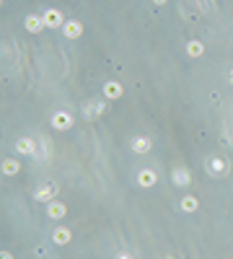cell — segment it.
<instances>
[{"mask_svg": "<svg viewBox=\"0 0 233 259\" xmlns=\"http://www.w3.org/2000/svg\"><path fill=\"white\" fill-rule=\"evenodd\" d=\"M186 55L189 57H202L205 55V44H202L199 39H189L186 42Z\"/></svg>", "mask_w": 233, "mask_h": 259, "instance_id": "5bb4252c", "label": "cell"}, {"mask_svg": "<svg viewBox=\"0 0 233 259\" xmlns=\"http://www.w3.org/2000/svg\"><path fill=\"white\" fill-rule=\"evenodd\" d=\"M166 259H174V256H166Z\"/></svg>", "mask_w": 233, "mask_h": 259, "instance_id": "44dd1931", "label": "cell"}, {"mask_svg": "<svg viewBox=\"0 0 233 259\" xmlns=\"http://www.w3.org/2000/svg\"><path fill=\"white\" fill-rule=\"evenodd\" d=\"M70 238H73V233L68 231L65 225H57L55 231H52V241L57 243V246H65V243H70Z\"/></svg>", "mask_w": 233, "mask_h": 259, "instance_id": "7c38bea8", "label": "cell"}, {"mask_svg": "<svg viewBox=\"0 0 233 259\" xmlns=\"http://www.w3.org/2000/svg\"><path fill=\"white\" fill-rule=\"evenodd\" d=\"M83 32H86V26L81 24V21H65V26H62V34H65V39H81L83 37Z\"/></svg>", "mask_w": 233, "mask_h": 259, "instance_id": "5b68a950", "label": "cell"}, {"mask_svg": "<svg viewBox=\"0 0 233 259\" xmlns=\"http://www.w3.org/2000/svg\"><path fill=\"white\" fill-rule=\"evenodd\" d=\"M55 194H57V184H55V181H50V184H42V187L34 192V200H37V202H52Z\"/></svg>", "mask_w": 233, "mask_h": 259, "instance_id": "277c9868", "label": "cell"}, {"mask_svg": "<svg viewBox=\"0 0 233 259\" xmlns=\"http://www.w3.org/2000/svg\"><path fill=\"white\" fill-rule=\"evenodd\" d=\"M114 259H132V254H127V251H119Z\"/></svg>", "mask_w": 233, "mask_h": 259, "instance_id": "e0dca14e", "label": "cell"}, {"mask_svg": "<svg viewBox=\"0 0 233 259\" xmlns=\"http://www.w3.org/2000/svg\"><path fill=\"white\" fill-rule=\"evenodd\" d=\"M16 150L24 153V156H37V145H34L31 138H19V140H16Z\"/></svg>", "mask_w": 233, "mask_h": 259, "instance_id": "8fae6325", "label": "cell"}, {"mask_svg": "<svg viewBox=\"0 0 233 259\" xmlns=\"http://www.w3.org/2000/svg\"><path fill=\"white\" fill-rule=\"evenodd\" d=\"M137 184L143 189H150V187L158 184V174H155L153 169H140L137 171Z\"/></svg>", "mask_w": 233, "mask_h": 259, "instance_id": "8992f818", "label": "cell"}, {"mask_svg": "<svg viewBox=\"0 0 233 259\" xmlns=\"http://www.w3.org/2000/svg\"><path fill=\"white\" fill-rule=\"evenodd\" d=\"M207 174H212V176H225L228 171H230V166H228V161L225 158H220V156H212V158H207Z\"/></svg>", "mask_w": 233, "mask_h": 259, "instance_id": "6da1fadb", "label": "cell"}, {"mask_svg": "<svg viewBox=\"0 0 233 259\" xmlns=\"http://www.w3.org/2000/svg\"><path fill=\"white\" fill-rule=\"evenodd\" d=\"M130 148H132V153L143 156V153H148V150L153 148V143H150V138H145V135H137V138H132Z\"/></svg>", "mask_w": 233, "mask_h": 259, "instance_id": "ba28073f", "label": "cell"}, {"mask_svg": "<svg viewBox=\"0 0 233 259\" xmlns=\"http://www.w3.org/2000/svg\"><path fill=\"white\" fill-rule=\"evenodd\" d=\"M181 210L184 212H197L199 210V200H197V197H192V194H186L184 200H181Z\"/></svg>", "mask_w": 233, "mask_h": 259, "instance_id": "2e32d148", "label": "cell"}, {"mask_svg": "<svg viewBox=\"0 0 233 259\" xmlns=\"http://www.w3.org/2000/svg\"><path fill=\"white\" fill-rule=\"evenodd\" d=\"M124 96V86L122 83H117V81H106L104 83V99H122Z\"/></svg>", "mask_w": 233, "mask_h": 259, "instance_id": "52a82bcc", "label": "cell"}, {"mask_svg": "<svg viewBox=\"0 0 233 259\" xmlns=\"http://www.w3.org/2000/svg\"><path fill=\"white\" fill-rule=\"evenodd\" d=\"M171 176H174V184L176 187H189V181H192V174L186 171V169H174V174H171Z\"/></svg>", "mask_w": 233, "mask_h": 259, "instance_id": "4fadbf2b", "label": "cell"}, {"mask_svg": "<svg viewBox=\"0 0 233 259\" xmlns=\"http://www.w3.org/2000/svg\"><path fill=\"white\" fill-rule=\"evenodd\" d=\"M153 3H155V6H163V3H166V0H153Z\"/></svg>", "mask_w": 233, "mask_h": 259, "instance_id": "d6986e66", "label": "cell"}, {"mask_svg": "<svg viewBox=\"0 0 233 259\" xmlns=\"http://www.w3.org/2000/svg\"><path fill=\"white\" fill-rule=\"evenodd\" d=\"M47 215H50V218H55V220L65 218V215H68V207H65V202H57V200L47 202Z\"/></svg>", "mask_w": 233, "mask_h": 259, "instance_id": "9c48e42d", "label": "cell"}, {"mask_svg": "<svg viewBox=\"0 0 233 259\" xmlns=\"http://www.w3.org/2000/svg\"><path fill=\"white\" fill-rule=\"evenodd\" d=\"M52 127H55L57 132L70 130V127H73V114H70V112H65V109L55 112V114H52Z\"/></svg>", "mask_w": 233, "mask_h": 259, "instance_id": "3957f363", "label": "cell"}, {"mask_svg": "<svg viewBox=\"0 0 233 259\" xmlns=\"http://www.w3.org/2000/svg\"><path fill=\"white\" fill-rule=\"evenodd\" d=\"M24 26H26V32H29V34H39L42 29H47V26H44V21H42V16H37V13H31V16H26Z\"/></svg>", "mask_w": 233, "mask_h": 259, "instance_id": "30bf717a", "label": "cell"}, {"mask_svg": "<svg viewBox=\"0 0 233 259\" xmlns=\"http://www.w3.org/2000/svg\"><path fill=\"white\" fill-rule=\"evenodd\" d=\"M19 169H21V166H19V161H16V158H3V174L6 176H16V174H19Z\"/></svg>", "mask_w": 233, "mask_h": 259, "instance_id": "9a60e30c", "label": "cell"}, {"mask_svg": "<svg viewBox=\"0 0 233 259\" xmlns=\"http://www.w3.org/2000/svg\"><path fill=\"white\" fill-rule=\"evenodd\" d=\"M0 259H13V254H8V251H3V256H0Z\"/></svg>", "mask_w": 233, "mask_h": 259, "instance_id": "ac0fdd59", "label": "cell"}, {"mask_svg": "<svg viewBox=\"0 0 233 259\" xmlns=\"http://www.w3.org/2000/svg\"><path fill=\"white\" fill-rule=\"evenodd\" d=\"M42 21H44L47 29H62V26H65V19H62V13L57 8H47L42 13Z\"/></svg>", "mask_w": 233, "mask_h": 259, "instance_id": "7a4b0ae2", "label": "cell"}, {"mask_svg": "<svg viewBox=\"0 0 233 259\" xmlns=\"http://www.w3.org/2000/svg\"><path fill=\"white\" fill-rule=\"evenodd\" d=\"M230 83H233V68H230Z\"/></svg>", "mask_w": 233, "mask_h": 259, "instance_id": "ffe728a7", "label": "cell"}]
</instances>
